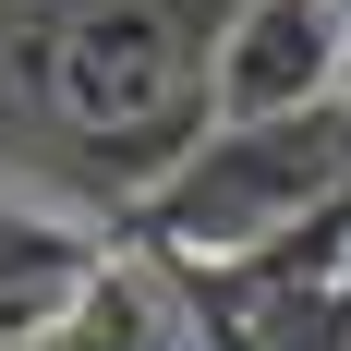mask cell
<instances>
[{
    "mask_svg": "<svg viewBox=\"0 0 351 351\" xmlns=\"http://www.w3.org/2000/svg\"><path fill=\"white\" fill-rule=\"evenodd\" d=\"M36 351H206V339H194V303L170 291V267H121L109 254Z\"/></svg>",
    "mask_w": 351,
    "mask_h": 351,
    "instance_id": "cell-3",
    "label": "cell"
},
{
    "mask_svg": "<svg viewBox=\"0 0 351 351\" xmlns=\"http://www.w3.org/2000/svg\"><path fill=\"white\" fill-rule=\"evenodd\" d=\"M351 97V25L339 0H243L206 49V109L218 121H279V109Z\"/></svg>",
    "mask_w": 351,
    "mask_h": 351,
    "instance_id": "cell-2",
    "label": "cell"
},
{
    "mask_svg": "<svg viewBox=\"0 0 351 351\" xmlns=\"http://www.w3.org/2000/svg\"><path fill=\"white\" fill-rule=\"evenodd\" d=\"M109 254L73 230V218H49V206H12L0 194V339H49L61 327V303L85 279H97Z\"/></svg>",
    "mask_w": 351,
    "mask_h": 351,
    "instance_id": "cell-4",
    "label": "cell"
},
{
    "mask_svg": "<svg viewBox=\"0 0 351 351\" xmlns=\"http://www.w3.org/2000/svg\"><path fill=\"white\" fill-rule=\"evenodd\" d=\"M339 194H351V97H327V109H279V121H206L121 218H134L145 267L206 279V267L291 243Z\"/></svg>",
    "mask_w": 351,
    "mask_h": 351,
    "instance_id": "cell-1",
    "label": "cell"
},
{
    "mask_svg": "<svg viewBox=\"0 0 351 351\" xmlns=\"http://www.w3.org/2000/svg\"><path fill=\"white\" fill-rule=\"evenodd\" d=\"M339 25H351V0H339Z\"/></svg>",
    "mask_w": 351,
    "mask_h": 351,
    "instance_id": "cell-5",
    "label": "cell"
}]
</instances>
